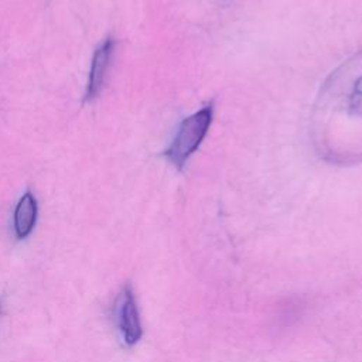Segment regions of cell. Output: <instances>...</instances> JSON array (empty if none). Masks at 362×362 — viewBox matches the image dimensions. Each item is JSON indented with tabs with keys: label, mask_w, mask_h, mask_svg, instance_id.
<instances>
[{
	"label": "cell",
	"mask_w": 362,
	"mask_h": 362,
	"mask_svg": "<svg viewBox=\"0 0 362 362\" xmlns=\"http://www.w3.org/2000/svg\"><path fill=\"white\" fill-rule=\"evenodd\" d=\"M310 139L329 164H362V51L322 82L313 105Z\"/></svg>",
	"instance_id": "6da1fadb"
},
{
	"label": "cell",
	"mask_w": 362,
	"mask_h": 362,
	"mask_svg": "<svg viewBox=\"0 0 362 362\" xmlns=\"http://www.w3.org/2000/svg\"><path fill=\"white\" fill-rule=\"evenodd\" d=\"M214 100H211L180 123L170 146L163 151L164 158L175 170L181 171L202 144L214 120Z\"/></svg>",
	"instance_id": "7a4b0ae2"
},
{
	"label": "cell",
	"mask_w": 362,
	"mask_h": 362,
	"mask_svg": "<svg viewBox=\"0 0 362 362\" xmlns=\"http://www.w3.org/2000/svg\"><path fill=\"white\" fill-rule=\"evenodd\" d=\"M116 324L123 341L127 345H134L143 335L140 313L134 293L130 286H124L116 300Z\"/></svg>",
	"instance_id": "3957f363"
},
{
	"label": "cell",
	"mask_w": 362,
	"mask_h": 362,
	"mask_svg": "<svg viewBox=\"0 0 362 362\" xmlns=\"http://www.w3.org/2000/svg\"><path fill=\"white\" fill-rule=\"evenodd\" d=\"M113 51H115V40L112 37L105 38L95 49L92 62H90L86 89H85L86 100H92L99 95L106 78V72H107Z\"/></svg>",
	"instance_id": "277c9868"
},
{
	"label": "cell",
	"mask_w": 362,
	"mask_h": 362,
	"mask_svg": "<svg viewBox=\"0 0 362 362\" xmlns=\"http://www.w3.org/2000/svg\"><path fill=\"white\" fill-rule=\"evenodd\" d=\"M37 212L38 206L34 194L25 191L20 197L14 209V232L18 239H24L33 232L37 221Z\"/></svg>",
	"instance_id": "5b68a950"
}]
</instances>
